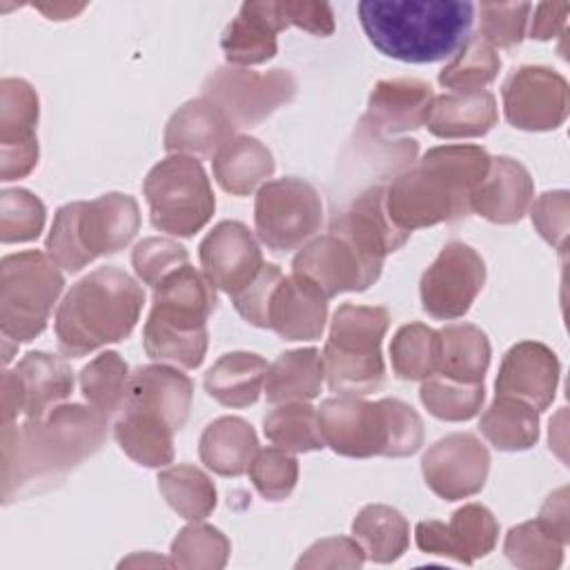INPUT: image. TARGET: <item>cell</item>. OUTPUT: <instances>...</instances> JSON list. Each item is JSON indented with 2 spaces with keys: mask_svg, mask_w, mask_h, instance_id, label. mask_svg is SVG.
<instances>
[{
  "mask_svg": "<svg viewBox=\"0 0 570 570\" xmlns=\"http://www.w3.org/2000/svg\"><path fill=\"white\" fill-rule=\"evenodd\" d=\"M107 423L91 405L60 403L20 425H2V501L58 485L102 448Z\"/></svg>",
  "mask_w": 570,
  "mask_h": 570,
  "instance_id": "obj_1",
  "label": "cell"
},
{
  "mask_svg": "<svg viewBox=\"0 0 570 570\" xmlns=\"http://www.w3.org/2000/svg\"><path fill=\"white\" fill-rule=\"evenodd\" d=\"M481 145H439L385 185L390 220L412 234L445 220L468 216L470 200L490 167Z\"/></svg>",
  "mask_w": 570,
  "mask_h": 570,
  "instance_id": "obj_2",
  "label": "cell"
},
{
  "mask_svg": "<svg viewBox=\"0 0 570 570\" xmlns=\"http://www.w3.org/2000/svg\"><path fill=\"white\" fill-rule=\"evenodd\" d=\"M476 7L470 0H363L358 20L387 58L425 65L454 56L470 38Z\"/></svg>",
  "mask_w": 570,
  "mask_h": 570,
  "instance_id": "obj_3",
  "label": "cell"
},
{
  "mask_svg": "<svg viewBox=\"0 0 570 570\" xmlns=\"http://www.w3.org/2000/svg\"><path fill=\"white\" fill-rule=\"evenodd\" d=\"M145 289L120 267L105 265L82 276L56 309V338L65 356L78 358L127 338L142 312Z\"/></svg>",
  "mask_w": 570,
  "mask_h": 570,
  "instance_id": "obj_4",
  "label": "cell"
},
{
  "mask_svg": "<svg viewBox=\"0 0 570 570\" xmlns=\"http://www.w3.org/2000/svg\"><path fill=\"white\" fill-rule=\"evenodd\" d=\"M218 296L205 272L189 263L174 269L154 287V305L142 327L149 358L196 370L207 352V318Z\"/></svg>",
  "mask_w": 570,
  "mask_h": 570,
  "instance_id": "obj_5",
  "label": "cell"
},
{
  "mask_svg": "<svg viewBox=\"0 0 570 570\" xmlns=\"http://www.w3.org/2000/svg\"><path fill=\"white\" fill-rule=\"evenodd\" d=\"M321 436L341 456H412L423 445V421L401 399L365 401L356 394L325 399L316 407Z\"/></svg>",
  "mask_w": 570,
  "mask_h": 570,
  "instance_id": "obj_6",
  "label": "cell"
},
{
  "mask_svg": "<svg viewBox=\"0 0 570 570\" xmlns=\"http://www.w3.org/2000/svg\"><path fill=\"white\" fill-rule=\"evenodd\" d=\"M140 227L134 196L109 191L94 200L62 205L47 236V254L69 274L80 272L100 256L125 249Z\"/></svg>",
  "mask_w": 570,
  "mask_h": 570,
  "instance_id": "obj_7",
  "label": "cell"
},
{
  "mask_svg": "<svg viewBox=\"0 0 570 570\" xmlns=\"http://www.w3.org/2000/svg\"><path fill=\"white\" fill-rule=\"evenodd\" d=\"M387 327L390 312L381 305L343 303L334 312L323 350L325 379L332 392L365 396L383 385L381 343Z\"/></svg>",
  "mask_w": 570,
  "mask_h": 570,
  "instance_id": "obj_8",
  "label": "cell"
},
{
  "mask_svg": "<svg viewBox=\"0 0 570 570\" xmlns=\"http://www.w3.org/2000/svg\"><path fill=\"white\" fill-rule=\"evenodd\" d=\"M65 276L47 252L27 249L0 261V330L2 338L29 343L49 323L62 294Z\"/></svg>",
  "mask_w": 570,
  "mask_h": 570,
  "instance_id": "obj_9",
  "label": "cell"
},
{
  "mask_svg": "<svg viewBox=\"0 0 570 570\" xmlns=\"http://www.w3.org/2000/svg\"><path fill=\"white\" fill-rule=\"evenodd\" d=\"M142 194L151 225L171 236H194L216 209L214 189L200 160L183 154H169L156 163L142 183Z\"/></svg>",
  "mask_w": 570,
  "mask_h": 570,
  "instance_id": "obj_10",
  "label": "cell"
},
{
  "mask_svg": "<svg viewBox=\"0 0 570 570\" xmlns=\"http://www.w3.org/2000/svg\"><path fill=\"white\" fill-rule=\"evenodd\" d=\"M321 196L303 178L285 176L267 180L256 194V236L272 252H289L305 245L321 229Z\"/></svg>",
  "mask_w": 570,
  "mask_h": 570,
  "instance_id": "obj_11",
  "label": "cell"
},
{
  "mask_svg": "<svg viewBox=\"0 0 570 570\" xmlns=\"http://www.w3.org/2000/svg\"><path fill=\"white\" fill-rule=\"evenodd\" d=\"M203 96L218 105L238 127H256L296 96V78L289 69L252 71L245 67H218L203 82Z\"/></svg>",
  "mask_w": 570,
  "mask_h": 570,
  "instance_id": "obj_12",
  "label": "cell"
},
{
  "mask_svg": "<svg viewBox=\"0 0 570 570\" xmlns=\"http://www.w3.org/2000/svg\"><path fill=\"white\" fill-rule=\"evenodd\" d=\"M483 285L485 263L479 252L463 240H450L421 276V305L432 318H461Z\"/></svg>",
  "mask_w": 570,
  "mask_h": 570,
  "instance_id": "obj_13",
  "label": "cell"
},
{
  "mask_svg": "<svg viewBox=\"0 0 570 570\" xmlns=\"http://www.w3.org/2000/svg\"><path fill=\"white\" fill-rule=\"evenodd\" d=\"M505 120L523 131H552L561 127L570 109L566 78L543 65L514 69L501 89Z\"/></svg>",
  "mask_w": 570,
  "mask_h": 570,
  "instance_id": "obj_14",
  "label": "cell"
},
{
  "mask_svg": "<svg viewBox=\"0 0 570 570\" xmlns=\"http://www.w3.org/2000/svg\"><path fill=\"white\" fill-rule=\"evenodd\" d=\"M292 272L312 281L330 301L343 292H365L383 272V263L363 256L336 232L316 236L292 261Z\"/></svg>",
  "mask_w": 570,
  "mask_h": 570,
  "instance_id": "obj_15",
  "label": "cell"
},
{
  "mask_svg": "<svg viewBox=\"0 0 570 570\" xmlns=\"http://www.w3.org/2000/svg\"><path fill=\"white\" fill-rule=\"evenodd\" d=\"M421 472L428 488L443 501L468 499L488 481L490 452L474 434L454 432L428 448Z\"/></svg>",
  "mask_w": 570,
  "mask_h": 570,
  "instance_id": "obj_16",
  "label": "cell"
},
{
  "mask_svg": "<svg viewBox=\"0 0 570 570\" xmlns=\"http://www.w3.org/2000/svg\"><path fill=\"white\" fill-rule=\"evenodd\" d=\"M38 94L22 78L0 80V180H18L38 165Z\"/></svg>",
  "mask_w": 570,
  "mask_h": 570,
  "instance_id": "obj_17",
  "label": "cell"
},
{
  "mask_svg": "<svg viewBox=\"0 0 570 570\" xmlns=\"http://www.w3.org/2000/svg\"><path fill=\"white\" fill-rule=\"evenodd\" d=\"M499 539V523L494 514L481 503H468L452 512L450 521H419L414 541L421 552L450 557L465 566L494 550Z\"/></svg>",
  "mask_w": 570,
  "mask_h": 570,
  "instance_id": "obj_18",
  "label": "cell"
},
{
  "mask_svg": "<svg viewBox=\"0 0 570 570\" xmlns=\"http://www.w3.org/2000/svg\"><path fill=\"white\" fill-rule=\"evenodd\" d=\"M198 258L214 287L234 296L247 287L265 265L258 240L240 220H220L200 240Z\"/></svg>",
  "mask_w": 570,
  "mask_h": 570,
  "instance_id": "obj_19",
  "label": "cell"
},
{
  "mask_svg": "<svg viewBox=\"0 0 570 570\" xmlns=\"http://www.w3.org/2000/svg\"><path fill=\"white\" fill-rule=\"evenodd\" d=\"M327 232L341 234L363 256L376 263H383L387 254L396 252L410 238V234L401 232L387 216L385 183L370 185L343 209H336L330 218Z\"/></svg>",
  "mask_w": 570,
  "mask_h": 570,
  "instance_id": "obj_20",
  "label": "cell"
},
{
  "mask_svg": "<svg viewBox=\"0 0 570 570\" xmlns=\"http://www.w3.org/2000/svg\"><path fill=\"white\" fill-rule=\"evenodd\" d=\"M559 358L539 341H521L512 345L494 381L497 394L514 396L530 403L537 412H543L557 392Z\"/></svg>",
  "mask_w": 570,
  "mask_h": 570,
  "instance_id": "obj_21",
  "label": "cell"
},
{
  "mask_svg": "<svg viewBox=\"0 0 570 570\" xmlns=\"http://www.w3.org/2000/svg\"><path fill=\"white\" fill-rule=\"evenodd\" d=\"M434 91L430 82L419 78L379 80L367 98V111L361 127L376 136L403 134L425 125Z\"/></svg>",
  "mask_w": 570,
  "mask_h": 570,
  "instance_id": "obj_22",
  "label": "cell"
},
{
  "mask_svg": "<svg viewBox=\"0 0 570 570\" xmlns=\"http://www.w3.org/2000/svg\"><path fill=\"white\" fill-rule=\"evenodd\" d=\"M327 321V298L301 274L283 276L272 294L267 327L285 341H316Z\"/></svg>",
  "mask_w": 570,
  "mask_h": 570,
  "instance_id": "obj_23",
  "label": "cell"
},
{
  "mask_svg": "<svg viewBox=\"0 0 570 570\" xmlns=\"http://www.w3.org/2000/svg\"><path fill=\"white\" fill-rule=\"evenodd\" d=\"M236 125L212 100L194 98L178 107L167 120L163 145L169 154L191 158H214V154L234 138Z\"/></svg>",
  "mask_w": 570,
  "mask_h": 570,
  "instance_id": "obj_24",
  "label": "cell"
},
{
  "mask_svg": "<svg viewBox=\"0 0 570 570\" xmlns=\"http://www.w3.org/2000/svg\"><path fill=\"white\" fill-rule=\"evenodd\" d=\"M534 196L530 171L510 156L490 158L488 174L472 194L470 209L497 225L519 223Z\"/></svg>",
  "mask_w": 570,
  "mask_h": 570,
  "instance_id": "obj_25",
  "label": "cell"
},
{
  "mask_svg": "<svg viewBox=\"0 0 570 570\" xmlns=\"http://www.w3.org/2000/svg\"><path fill=\"white\" fill-rule=\"evenodd\" d=\"M285 29L278 2H243L225 27L220 47L232 67H254L276 56V33Z\"/></svg>",
  "mask_w": 570,
  "mask_h": 570,
  "instance_id": "obj_26",
  "label": "cell"
},
{
  "mask_svg": "<svg viewBox=\"0 0 570 570\" xmlns=\"http://www.w3.org/2000/svg\"><path fill=\"white\" fill-rule=\"evenodd\" d=\"M174 428L156 410L125 399L114 421L120 450L145 468H165L174 461Z\"/></svg>",
  "mask_w": 570,
  "mask_h": 570,
  "instance_id": "obj_27",
  "label": "cell"
},
{
  "mask_svg": "<svg viewBox=\"0 0 570 570\" xmlns=\"http://www.w3.org/2000/svg\"><path fill=\"white\" fill-rule=\"evenodd\" d=\"M11 376L18 387L20 410L27 419L47 414L73 390V372L62 356L49 352H27Z\"/></svg>",
  "mask_w": 570,
  "mask_h": 570,
  "instance_id": "obj_28",
  "label": "cell"
},
{
  "mask_svg": "<svg viewBox=\"0 0 570 570\" xmlns=\"http://www.w3.org/2000/svg\"><path fill=\"white\" fill-rule=\"evenodd\" d=\"M127 399L163 414L174 432H180L189 419L194 383L178 367L167 363L142 365L129 379Z\"/></svg>",
  "mask_w": 570,
  "mask_h": 570,
  "instance_id": "obj_29",
  "label": "cell"
},
{
  "mask_svg": "<svg viewBox=\"0 0 570 570\" xmlns=\"http://www.w3.org/2000/svg\"><path fill=\"white\" fill-rule=\"evenodd\" d=\"M499 120L497 98L481 91H450L443 96H434L428 129L436 138L454 140V138H481L485 136Z\"/></svg>",
  "mask_w": 570,
  "mask_h": 570,
  "instance_id": "obj_30",
  "label": "cell"
},
{
  "mask_svg": "<svg viewBox=\"0 0 570 570\" xmlns=\"http://www.w3.org/2000/svg\"><path fill=\"white\" fill-rule=\"evenodd\" d=\"M258 452L254 428L240 416L212 421L198 441V454L207 470L218 476H240L249 470Z\"/></svg>",
  "mask_w": 570,
  "mask_h": 570,
  "instance_id": "obj_31",
  "label": "cell"
},
{
  "mask_svg": "<svg viewBox=\"0 0 570 570\" xmlns=\"http://www.w3.org/2000/svg\"><path fill=\"white\" fill-rule=\"evenodd\" d=\"M272 151L252 136H234L212 158L216 183L232 196H247L261 189L274 174Z\"/></svg>",
  "mask_w": 570,
  "mask_h": 570,
  "instance_id": "obj_32",
  "label": "cell"
},
{
  "mask_svg": "<svg viewBox=\"0 0 570 570\" xmlns=\"http://www.w3.org/2000/svg\"><path fill=\"white\" fill-rule=\"evenodd\" d=\"M267 361L254 352H227L205 374V392L225 407H249L258 401Z\"/></svg>",
  "mask_w": 570,
  "mask_h": 570,
  "instance_id": "obj_33",
  "label": "cell"
},
{
  "mask_svg": "<svg viewBox=\"0 0 570 570\" xmlns=\"http://www.w3.org/2000/svg\"><path fill=\"white\" fill-rule=\"evenodd\" d=\"M325 381L323 354L316 347H301L278 354L265 374L267 403L312 401L321 394Z\"/></svg>",
  "mask_w": 570,
  "mask_h": 570,
  "instance_id": "obj_34",
  "label": "cell"
},
{
  "mask_svg": "<svg viewBox=\"0 0 570 570\" xmlns=\"http://www.w3.org/2000/svg\"><path fill=\"white\" fill-rule=\"evenodd\" d=\"M352 537L361 543L365 559L394 563L410 543V523L392 505L370 503L352 521Z\"/></svg>",
  "mask_w": 570,
  "mask_h": 570,
  "instance_id": "obj_35",
  "label": "cell"
},
{
  "mask_svg": "<svg viewBox=\"0 0 570 570\" xmlns=\"http://www.w3.org/2000/svg\"><path fill=\"white\" fill-rule=\"evenodd\" d=\"M479 430L492 448L501 452H523L539 439V412L521 399L497 394L481 414Z\"/></svg>",
  "mask_w": 570,
  "mask_h": 570,
  "instance_id": "obj_36",
  "label": "cell"
},
{
  "mask_svg": "<svg viewBox=\"0 0 570 570\" xmlns=\"http://www.w3.org/2000/svg\"><path fill=\"white\" fill-rule=\"evenodd\" d=\"M439 336L441 358L436 374L461 383H483L492 356L485 332L472 323H454L445 325Z\"/></svg>",
  "mask_w": 570,
  "mask_h": 570,
  "instance_id": "obj_37",
  "label": "cell"
},
{
  "mask_svg": "<svg viewBox=\"0 0 570 570\" xmlns=\"http://www.w3.org/2000/svg\"><path fill=\"white\" fill-rule=\"evenodd\" d=\"M158 490L169 508L187 521H203L216 508L214 481L191 463L165 468L158 474Z\"/></svg>",
  "mask_w": 570,
  "mask_h": 570,
  "instance_id": "obj_38",
  "label": "cell"
},
{
  "mask_svg": "<svg viewBox=\"0 0 570 570\" xmlns=\"http://www.w3.org/2000/svg\"><path fill=\"white\" fill-rule=\"evenodd\" d=\"M129 365L118 352H102L80 370V390L85 401L111 421L129 390Z\"/></svg>",
  "mask_w": 570,
  "mask_h": 570,
  "instance_id": "obj_39",
  "label": "cell"
},
{
  "mask_svg": "<svg viewBox=\"0 0 570 570\" xmlns=\"http://www.w3.org/2000/svg\"><path fill=\"white\" fill-rule=\"evenodd\" d=\"M392 370L403 381H425L439 370L441 336L423 323L399 327L390 343Z\"/></svg>",
  "mask_w": 570,
  "mask_h": 570,
  "instance_id": "obj_40",
  "label": "cell"
},
{
  "mask_svg": "<svg viewBox=\"0 0 570 570\" xmlns=\"http://www.w3.org/2000/svg\"><path fill=\"white\" fill-rule=\"evenodd\" d=\"M263 432L274 445L287 452H314L325 448L316 407L307 401L278 403V407L265 414Z\"/></svg>",
  "mask_w": 570,
  "mask_h": 570,
  "instance_id": "obj_41",
  "label": "cell"
},
{
  "mask_svg": "<svg viewBox=\"0 0 570 570\" xmlns=\"http://www.w3.org/2000/svg\"><path fill=\"white\" fill-rule=\"evenodd\" d=\"M501 69V58L479 33L470 36L439 71V85L452 91H481Z\"/></svg>",
  "mask_w": 570,
  "mask_h": 570,
  "instance_id": "obj_42",
  "label": "cell"
},
{
  "mask_svg": "<svg viewBox=\"0 0 570 570\" xmlns=\"http://www.w3.org/2000/svg\"><path fill=\"white\" fill-rule=\"evenodd\" d=\"M419 396L432 416L459 423L479 414L485 399V387L483 383H461L441 374H432L423 381Z\"/></svg>",
  "mask_w": 570,
  "mask_h": 570,
  "instance_id": "obj_43",
  "label": "cell"
},
{
  "mask_svg": "<svg viewBox=\"0 0 570 570\" xmlns=\"http://www.w3.org/2000/svg\"><path fill=\"white\" fill-rule=\"evenodd\" d=\"M229 539L214 525L189 523L171 541V561L185 570H220L229 559Z\"/></svg>",
  "mask_w": 570,
  "mask_h": 570,
  "instance_id": "obj_44",
  "label": "cell"
},
{
  "mask_svg": "<svg viewBox=\"0 0 570 570\" xmlns=\"http://www.w3.org/2000/svg\"><path fill=\"white\" fill-rule=\"evenodd\" d=\"M563 543L554 539L537 519L508 530L503 552L512 566L523 570H554L563 561Z\"/></svg>",
  "mask_w": 570,
  "mask_h": 570,
  "instance_id": "obj_45",
  "label": "cell"
},
{
  "mask_svg": "<svg viewBox=\"0 0 570 570\" xmlns=\"http://www.w3.org/2000/svg\"><path fill=\"white\" fill-rule=\"evenodd\" d=\"M45 205L29 189H2L0 194V240L29 243L36 240L45 227Z\"/></svg>",
  "mask_w": 570,
  "mask_h": 570,
  "instance_id": "obj_46",
  "label": "cell"
},
{
  "mask_svg": "<svg viewBox=\"0 0 570 570\" xmlns=\"http://www.w3.org/2000/svg\"><path fill=\"white\" fill-rule=\"evenodd\" d=\"M249 479L254 488L267 501H283L292 494L298 481V461L292 452L272 445L256 452L249 465Z\"/></svg>",
  "mask_w": 570,
  "mask_h": 570,
  "instance_id": "obj_47",
  "label": "cell"
},
{
  "mask_svg": "<svg viewBox=\"0 0 570 570\" xmlns=\"http://www.w3.org/2000/svg\"><path fill=\"white\" fill-rule=\"evenodd\" d=\"M479 36L492 49H514L528 33L532 4L528 2H481Z\"/></svg>",
  "mask_w": 570,
  "mask_h": 570,
  "instance_id": "obj_48",
  "label": "cell"
},
{
  "mask_svg": "<svg viewBox=\"0 0 570 570\" xmlns=\"http://www.w3.org/2000/svg\"><path fill=\"white\" fill-rule=\"evenodd\" d=\"M187 263H189L187 249L171 238L149 236V238H142L131 252L134 272L149 287H156L165 276H169L174 269Z\"/></svg>",
  "mask_w": 570,
  "mask_h": 570,
  "instance_id": "obj_49",
  "label": "cell"
},
{
  "mask_svg": "<svg viewBox=\"0 0 570 570\" xmlns=\"http://www.w3.org/2000/svg\"><path fill=\"white\" fill-rule=\"evenodd\" d=\"M530 216L541 238L554 249L566 252L568 225H570V194L566 189L541 194L534 200Z\"/></svg>",
  "mask_w": 570,
  "mask_h": 570,
  "instance_id": "obj_50",
  "label": "cell"
},
{
  "mask_svg": "<svg viewBox=\"0 0 570 570\" xmlns=\"http://www.w3.org/2000/svg\"><path fill=\"white\" fill-rule=\"evenodd\" d=\"M281 278H283L281 267L274 263H265L256 274V278L247 287H243L238 294L232 296L234 307L247 323L256 327H267L269 301Z\"/></svg>",
  "mask_w": 570,
  "mask_h": 570,
  "instance_id": "obj_51",
  "label": "cell"
},
{
  "mask_svg": "<svg viewBox=\"0 0 570 570\" xmlns=\"http://www.w3.org/2000/svg\"><path fill=\"white\" fill-rule=\"evenodd\" d=\"M365 552L354 537H327L307 548L296 568H361Z\"/></svg>",
  "mask_w": 570,
  "mask_h": 570,
  "instance_id": "obj_52",
  "label": "cell"
},
{
  "mask_svg": "<svg viewBox=\"0 0 570 570\" xmlns=\"http://www.w3.org/2000/svg\"><path fill=\"white\" fill-rule=\"evenodd\" d=\"M285 27H298L314 36H332L334 11L327 2H278Z\"/></svg>",
  "mask_w": 570,
  "mask_h": 570,
  "instance_id": "obj_53",
  "label": "cell"
},
{
  "mask_svg": "<svg viewBox=\"0 0 570 570\" xmlns=\"http://www.w3.org/2000/svg\"><path fill=\"white\" fill-rule=\"evenodd\" d=\"M537 521L563 546L570 541V510H568V488L554 490L546 503L541 505V512Z\"/></svg>",
  "mask_w": 570,
  "mask_h": 570,
  "instance_id": "obj_54",
  "label": "cell"
},
{
  "mask_svg": "<svg viewBox=\"0 0 570 570\" xmlns=\"http://www.w3.org/2000/svg\"><path fill=\"white\" fill-rule=\"evenodd\" d=\"M534 18L530 24V38L552 40L566 31V18L570 11L568 2H541L532 7Z\"/></svg>",
  "mask_w": 570,
  "mask_h": 570,
  "instance_id": "obj_55",
  "label": "cell"
},
{
  "mask_svg": "<svg viewBox=\"0 0 570 570\" xmlns=\"http://www.w3.org/2000/svg\"><path fill=\"white\" fill-rule=\"evenodd\" d=\"M36 9H40L51 20H67V18H73L76 13H80L85 9V4H80V7H73V4H36Z\"/></svg>",
  "mask_w": 570,
  "mask_h": 570,
  "instance_id": "obj_56",
  "label": "cell"
},
{
  "mask_svg": "<svg viewBox=\"0 0 570 570\" xmlns=\"http://www.w3.org/2000/svg\"><path fill=\"white\" fill-rule=\"evenodd\" d=\"M125 566H174V561L171 559H163V557H156V554H134V557H129V559H122L120 561V568H125Z\"/></svg>",
  "mask_w": 570,
  "mask_h": 570,
  "instance_id": "obj_57",
  "label": "cell"
}]
</instances>
